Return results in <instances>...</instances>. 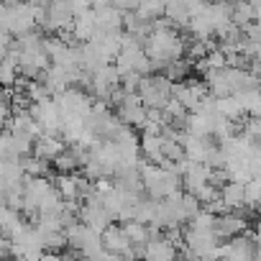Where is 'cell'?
Listing matches in <instances>:
<instances>
[{
    "label": "cell",
    "mask_w": 261,
    "mask_h": 261,
    "mask_svg": "<svg viewBox=\"0 0 261 261\" xmlns=\"http://www.w3.org/2000/svg\"><path fill=\"white\" fill-rule=\"evenodd\" d=\"M246 218L243 215H238V213H223V215H218V225H215V230H218V236L220 238H236V236H243L246 233Z\"/></svg>",
    "instance_id": "10"
},
{
    "label": "cell",
    "mask_w": 261,
    "mask_h": 261,
    "mask_svg": "<svg viewBox=\"0 0 261 261\" xmlns=\"http://www.w3.org/2000/svg\"><path fill=\"white\" fill-rule=\"evenodd\" d=\"M141 156L151 164H167V134H144Z\"/></svg>",
    "instance_id": "8"
},
{
    "label": "cell",
    "mask_w": 261,
    "mask_h": 261,
    "mask_svg": "<svg viewBox=\"0 0 261 261\" xmlns=\"http://www.w3.org/2000/svg\"><path fill=\"white\" fill-rule=\"evenodd\" d=\"M54 97H57V105H59V110H62L64 123L90 120V115H92L95 108H97L95 97H92L90 92L80 90V87H69V90H64V92H59V95H54ZM62 128H64V125H62Z\"/></svg>",
    "instance_id": "3"
},
{
    "label": "cell",
    "mask_w": 261,
    "mask_h": 261,
    "mask_svg": "<svg viewBox=\"0 0 261 261\" xmlns=\"http://www.w3.org/2000/svg\"><path fill=\"white\" fill-rule=\"evenodd\" d=\"M187 261H205V258H197V256H187Z\"/></svg>",
    "instance_id": "14"
},
{
    "label": "cell",
    "mask_w": 261,
    "mask_h": 261,
    "mask_svg": "<svg viewBox=\"0 0 261 261\" xmlns=\"http://www.w3.org/2000/svg\"><path fill=\"white\" fill-rule=\"evenodd\" d=\"M258 210H261V202H258Z\"/></svg>",
    "instance_id": "16"
},
{
    "label": "cell",
    "mask_w": 261,
    "mask_h": 261,
    "mask_svg": "<svg viewBox=\"0 0 261 261\" xmlns=\"http://www.w3.org/2000/svg\"><path fill=\"white\" fill-rule=\"evenodd\" d=\"M141 95V100L146 102V108L151 110H164L172 100H174V82L167 74H146L136 90Z\"/></svg>",
    "instance_id": "4"
},
{
    "label": "cell",
    "mask_w": 261,
    "mask_h": 261,
    "mask_svg": "<svg viewBox=\"0 0 261 261\" xmlns=\"http://www.w3.org/2000/svg\"><path fill=\"white\" fill-rule=\"evenodd\" d=\"M64 149H67V141H64L62 136H57V134H41V136L36 139L34 154H36V156H41L44 162L54 164V162L64 154Z\"/></svg>",
    "instance_id": "9"
},
{
    "label": "cell",
    "mask_w": 261,
    "mask_h": 261,
    "mask_svg": "<svg viewBox=\"0 0 261 261\" xmlns=\"http://www.w3.org/2000/svg\"><path fill=\"white\" fill-rule=\"evenodd\" d=\"M144 49H146L149 59L154 62V67H162V69H167L169 64L187 57V41L179 36L177 26H172L169 21L154 23L151 34L144 41Z\"/></svg>",
    "instance_id": "1"
},
{
    "label": "cell",
    "mask_w": 261,
    "mask_h": 261,
    "mask_svg": "<svg viewBox=\"0 0 261 261\" xmlns=\"http://www.w3.org/2000/svg\"><path fill=\"white\" fill-rule=\"evenodd\" d=\"M85 261H125L120 253H113V251H108V248H102V251H97V253H92V256H87Z\"/></svg>",
    "instance_id": "12"
},
{
    "label": "cell",
    "mask_w": 261,
    "mask_h": 261,
    "mask_svg": "<svg viewBox=\"0 0 261 261\" xmlns=\"http://www.w3.org/2000/svg\"><path fill=\"white\" fill-rule=\"evenodd\" d=\"M253 241H256V246L261 248V223H256V228H253Z\"/></svg>",
    "instance_id": "13"
},
{
    "label": "cell",
    "mask_w": 261,
    "mask_h": 261,
    "mask_svg": "<svg viewBox=\"0 0 261 261\" xmlns=\"http://www.w3.org/2000/svg\"><path fill=\"white\" fill-rule=\"evenodd\" d=\"M207 95H210V92H207V85L200 82V80H182V82L174 85V100L182 102L190 113L197 110V108L207 100Z\"/></svg>",
    "instance_id": "6"
},
{
    "label": "cell",
    "mask_w": 261,
    "mask_h": 261,
    "mask_svg": "<svg viewBox=\"0 0 261 261\" xmlns=\"http://www.w3.org/2000/svg\"><path fill=\"white\" fill-rule=\"evenodd\" d=\"M80 220L85 225H90L92 230H97V233H105L113 225V215L108 213L102 197L97 195V190H95V195H90L87 200H82V205H80Z\"/></svg>",
    "instance_id": "5"
},
{
    "label": "cell",
    "mask_w": 261,
    "mask_h": 261,
    "mask_svg": "<svg viewBox=\"0 0 261 261\" xmlns=\"http://www.w3.org/2000/svg\"><path fill=\"white\" fill-rule=\"evenodd\" d=\"M123 230H125V236L130 238V243H134L136 248H144L149 241H151V225H146V223H141V220H125L123 223Z\"/></svg>",
    "instance_id": "11"
},
{
    "label": "cell",
    "mask_w": 261,
    "mask_h": 261,
    "mask_svg": "<svg viewBox=\"0 0 261 261\" xmlns=\"http://www.w3.org/2000/svg\"><path fill=\"white\" fill-rule=\"evenodd\" d=\"M141 182H144V192H149L151 200H167L172 195L185 192L182 174L177 172L174 164L141 162Z\"/></svg>",
    "instance_id": "2"
},
{
    "label": "cell",
    "mask_w": 261,
    "mask_h": 261,
    "mask_svg": "<svg viewBox=\"0 0 261 261\" xmlns=\"http://www.w3.org/2000/svg\"><path fill=\"white\" fill-rule=\"evenodd\" d=\"M177 253H179V246L159 233L141 248V261H177Z\"/></svg>",
    "instance_id": "7"
},
{
    "label": "cell",
    "mask_w": 261,
    "mask_h": 261,
    "mask_svg": "<svg viewBox=\"0 0 261 261\" xmlns=\"http://www.w3.org/2000/svg\"><path fill=\"white\" fill-rule=\"evenodd\" d=\"M256 261H261V248H258V253H256Z\"/></svg>",
    "instance_id": "15"
}]
</instances>
